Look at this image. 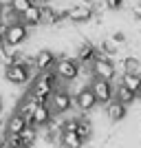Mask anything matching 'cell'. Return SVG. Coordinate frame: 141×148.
I'll return each mask as SVG.
<instances>
[{"instance_id": "obj_2", "label": "cell", "mask_w": 141, "mask_h": 148, "mask_svg": "<svg viewBox=\"0 0 141 148\" xmlns=\"http://www.w3.org/2000/svg\"><path fill=\"white\" fill-rule=\"evenodd\" d=\"M29 93L37 99V104H40V106H44V104H49V102H51V95L55 93V86H53L51 82H46L44 77L37 75L35 80H33V84H31Z\"/></svg>"}, {"instance_id": "obj_28", "label": "cell", "mask_w": 141, "mask_h": 148, "mask_svg": "<svg viewBox=\"0 0 141 148\" xmlns=\"http://www.w3.org/2000/svg\"><path fill=\"white\" fill-rule=\"evenodd\" d=\"M132 18H135V20H139V22H141V2L132 5Z\"/></svg>"}, {"instance_id": "obj_25", "label": "cell", "mask_w": 141, "mask_h": 148, "mask_svg": "<svg viewBox=\"0 0 141 148\" xmlns=\"http://www.w3.org/2000/svg\"><path fill=\"white\" fill-rule=\"evenodd\" d=\"M123 73H137L139 71V58L135 56H128V58H123Z\"/></svg>"}, {"instance_id": "obj_6", "label": "cell", "mask_w": 141, "mask_h": 148, "mask_svg": "<svg viewBox=\"0 0 141 148\" xmlns=\"http://www.w3.org/2000/svg\"><path fill=\"white\" fill-rule=\"evenodd\" d=\"M55 64H57V56L49 49H42L37 51L35 58H33V69L37 73H46V71H55Z\"/></svg>"}, {"instance_id": "obj_22", "label": "cell", "mask_w": 141, "mask_h": 148, "mask_svg": "<svg viewBox=\"0 0 141 148\" xmlns=\"http://www.w3.org/2000/svg\"><path fill=\"white\" fill-rule=\"evenodd\" d=\"M77 135L82 137V139H91V135H93V124L88 122L86 117H80V128H77Z\"/></svg>"}, {"instance_id": "obj_8", "label": "cell", "mask_w": 141, "mask_h": 148, "mask_svg": "<svg viewBox=\"0 0 141 148\" xmlns=\"http://www.w3.org/2000/svg\"><path fill=\"white\" fill-rule=\"evenodd\" d=\"M29 40V29H27L22 22H16V25L9 27V33H7L5 38V44H9V47H20L22 42H27Z\"/></svg>"}, {"instance_id": "obj_31", "label": "cell", "mask_w": 141, "mask_h": 148, "mask_svg": "<svg viewBox=\"0 0 141 148\" xmlns=\"http://www.w3.org/2000/svg\"><path fill=\"white\" fill-rule=\"evenodd\" d=\"M137 97H139V99H141V88H139V93H137Z\"/></svg>"}, {"instance_id": "obj_19", "label": "cell", "mask_w": 141, "mask_h": 148, "mask_svg": "<svg viewBox=\"0 0 141 148\" xmlns=\"http://www.w3.org/2000/svg\"><path fill=\"white\" fill-rule=\"evenodd\" d=\"M60 144L64 148H84V139H82L77 133H62Z\"/></svg>"}, {"instance_id": "obj_16", "label": "cell", "mask_w": 141, "mask_h": 148, "mask_svg": "<svg viewBox=\"0 0 141 148\" xmlns=\"http://www.w3.org/2000/svg\"><path fill=\"white\" fill-rule=\"evenodd\" d=\"M66 18V11H55L51 5L42 7V25H57V22H62V20Z\"/></svg>"}, {"instance_id": "obj_26", "label": "cell", "mask_w": 141, "mask_h": 148, "mask_svg": "<svg viewBox=\"0 0 141 148\" xmlns=\"http://www.w3.org/2000/svg\"><path fill=\"white\" fill-rule=\"evenodd\" d=\"M106 9H110V11H119L123 7V0H104Z\"/></svg>"}, {"instance_id": "obj_35", "label": "cell", "mask_w": 141, "mask_h": 148, "mask_svg": "<svg viewBox=\"0 0 141 148\" xmlns=\"http://www.w3.org/2000/svg\"><path fill=\"white\" fill-rule=\"evenodd\" d=\"M101 2H104V0H101Z\"/></svg>"}, {"instance_id": "obj_12", "label": "cell", "mask_w": 141, "mask_h": 148, "mask_svg": "<svg viewBox=\"0 0 141 148\" xmlns=\"http://www.w3.org/2000/svg\"><path fill=\"white\" fill-rule=\"evenodd\" d=\"M29 126H31V124L16 111L11 117L7 119V124H5V135H20V133H22L25 128H29Z\"/></svg>"}, {"instance_id": "obj_29", "label": "cell", "mask_w": 141, "mask_h": 148, "mask_svg": "<svg viewBox=\"0 0 141 148\" xmlns=\"http://www.w3.org/2000/svg\"><path fill=\"white\" fill-rule=\"evenodd\" d=\"M0 148H11V146H9L7 142H2V144H0Z\"/></svg>"}, {"instance_id": "obj_23", "label": "cell", "mask_w": 141, "mask_h": 148, "mask_svg": "<svg viewBox=\"0 0 141 148\" xmlns=\"http://www.w3.org/2000/svg\"><path fill=\"white\" fill-rule=\"evenodd\" d=\"M9 5H11V9L18 13V16H22V13H27L31 7H33V2H31V0H11Z\"/></svg>"}, {"instance_id": "obj_10", "label": "cell", "mask_w": 141, "mask_h": 148, "mask_svg": "<svg viewBox=\"0 0 141 148\" xmlns=\"http://www.w3.org/2000/svg\"><path fill=\"white\" fill-rule=\"evenodd\" d=\"M77 58H80V64H86V66H93V62L99 58V49L93 42H82L77 47Z\"/></svg>"}, {"instance_id": "obj_7", "label": "cell", "mask_w": 141, "mask_h": 148, "mask_svg": "<svg viewBox=\"0 0 141 148\" xmlns=\"http://www.w3.org/2000/svg\"><path fill=\"white\" fill-rule=\"evenodd\" d=\"M5 77L11 84H27L31 80V69L27 64H9L5 66Z\"/></svg>"}, {"instance_id": "obj_14", "label": "cell", "mask_w": 141, "mask_h": 148, "mask_svg": "<svg viewBox=\"0 0 141 148\" xmlns=\"http://www.w3.org/2000/svg\"><path fill=\"white\" fill-rule=\"evenodd\" d=\"M37 106H40V104H37V99L33 97L31 93H27L25 99H22V102H20V106H18V113L31 124V119H33V115H35V111H37Z\"/></svg>"}, {"instance_id": "obj_1", "label": "cell", "mask_w": 141, "mask_h": 148, "mask_svg": "<svg viewBox=\"0 0 141 148\" xmlns=\"http://www.w3.org/2000/svg\"><path fill=\"white\" fill-rule=\"evenodd\" d=\"M55 75L60 77V82H73L80 75V64L75 58H66V56H57V64H55Z\"/></svg>"}, {"instance_id": "obj_17", "label": "cell", "mask_w": 141, "mask_h": 148, "mask_svg": "<svg viewBox=\"0 0 141 148\" xmlns=\"http://www.w3.org/2000/svg\"><path fill=\"white\" fill-rule=\"evenodd\" d=\"M126 108H128V106H123L121 102H117V99H112L110 104L106 106V115H108V119H110V122H119V119H123L126 117Z\"/></svg>"}, {"instance_id": "obj_24", "label": "cell", "mask_w": 141, "mask_h": 148, "mask_svg": "<svg viewBox=\"0 0 141 148\" xmlns=\"http://www.w3.org/2000/svg\"><path fill=\"white\" fill-rule=\"evenodd\" d=\"M97 49H99V56H104V58H112V56L117 53L115 42H110V40H101Z\"/></svg>"}, {"instance_id": "obj_32", "label": "cell", "mask_w": 141, "mask_h": 148, "mask_svg": "<svg viewBox=\"0 0 141 148\" xmlns=\"http://www.w3.org/2000/svg\"><path fill=\"white\" fill-rule=\"evenodd\" d=\"M0 111H2V99H0Z\"/></svg>"}, {"instance_id": "obj_30", "label": "cell", "mask_w": 141, "mask_h": 148, "mask_svg": "<svg viewBox=\"0 0 141 148\" xmlns=\"http://www.w3.org/2000/svg\"><path fill=\"white\" fill-rule=\"evenodd\" d=\"M2 44H5V38H2V36H0V47H2Z\"/></svg>"}, {"instance_id": "obj_18", "label": "cell", "mask_w": 141, "mask_h": 148, "mask_svg": "<svg viewBox=\"0 0 141 148\" xmlns=\"http://www.w3.org/2000/svg\"><path fill=\"white\" fill-rule=\"evenodd\" d=\"M119 84H123L128 91H132V93L137 95V93H139V88H141V75H139V73H123Z\"/></svg>"}, {"instance_id": "obj_21", "label": "cell", "mask_w": 141, "mask_h": 148, "mask_svg": "<svg viewBox=\"0 0 141 148\" xmlns=\"http://www.w3.org/2000/svg\"><path fill=\"white\" fill-rule=\"evenodd\" d=\"M20 139H22V146H31L33 148V144H35V139H37V128H33V126L25 128L22 133H20Z\"/></svg>"}, {"instance_id": "obj_20", "label": "cell", "mask_w": 141, "mask_h": 148, "mask_svg": "<svg viewBox=\"0 0 141 148\" xmlns=\"http://www.w3.org/2000/svg\"><path fill=\"white\" fill-rule=\"evenodd\" d=\"M135 97H137V95H135L132 91H128L123 84H119V86L115 88V99H117V102H121L123 106L132 104V102H135Z\"/></svg>"}, {"instance_id": "obj_9", "label": "cell", "mask_w": 141, "mask_h": 148, "mask_svg": "<svg viewBox=\"0 0 141 148\" xmlns=\"http://www.w3.org/2000/svg\"><path fill=\"white\" fill-rule=\"evenodd\" d=\"M93 16H95V9L93 7H86V5H73L66 9V18L71 22H91Z\"/></svg>"}, {"instance_id": "obj_5", "label": "cell", "mask_w": 141, "mask_h": 148, "mask_svg": "<svg viewBox=\"0 0 141 148\" xmlns=\"http://www.w3.org/2000/svg\"><path fill=\"white\" fill-rule=\"evenodd\" d=\"M51 111L55 113V115H62V113L71 111V106H73V97H71V93L66 88H55V93L51 95Z\"/></svg>"}, {"instance_id": "obj_4", "label": "cell", "mask_w": 141, "mask_h": 148, "mask_svg": "<svg viewBox=\"0 0 141 148\" xmlns=\"http://www.w3.org/2000/svg\"><path fill=\"white\" fill-rule=\"evenodd\" d=\"M91 69H93V75H95V77H99V80H106V82H112V80H115L117 69H115V62H112L110 58L99 56L97 60L93 62Z\"/></svg>"}, {"instance_id": "obj_34", "label": "cell", "mask_w": 141, "mask_h": 148, "mask_svg": "<svg viewBox=\"0 0 141 148\" xmlns=\"http://www.w3.org/2000/svg\"><path fill=\"white\" fill-rule=\"evenodd\" d=\"M0 11H2V2H0Z\"/></svg>"}, {"instance_id": "obj_13", "label": "cell", "mask_w": 141, "mask_h": 148, "mask_svg": "<svg viewBox=\"0 0 141 148\" xmlns=\"http://www.w3.org/2000/svg\"><path fill=\"white\" fill-rule=\"evenodd\" d=\"M55 117V113L51 111V106L49 104H44V106H37V111H35V115H33V119H31V126L33 128H46L51 124V119Z\"/></svg>"}, {"instance_id": "obj_3", "label": "cell", "mask_w": 141, "mask_h": 148, "mask_svg": "<svg viewBox=\"0 0 141 148\" xmlns=\"http://www.w3.org/2000/svg\"><path fill=\"white\" fill-rule=\"evenodd\" d=\"M91 88L97 97V104H110L115 99V88H112V82H106V80H99V77H93L91 82Z\"/></svg>"}, {"instance_id": "obj_15", "label": "cell", "mask_w": 141, "mask_h": 148, "mask_svg": "<svg viewBox=\"0 0 141 148\" xmlns=\"http://www.w3.org/2000/svg\"><path fill=\"white\" fill-rule=\"evenodd\" d=\"M20 22L27 27V29H31V27H37V25H42V7H37L33 5L27 13H22L20 16Z\"/></svg>"}, {"instance_id": "obj_11", "label": "cell", "mask_w": 141, "mask_h": 148, "mask_svg": "<svg viewBox=\"0 0 141 148\" xmlns=\"http://www.w3.org/2000/svg\"><path fill=\"white\" fill-rule=\"evenodd\" d=\"M75 104H77V108H80V111H84V113L93 111V108L97 106V97H95L93 88H91V86L82 88V91L77 93V97H75Z\"/></svg>"}, {"instance_id": "obj_33", "label": "cell", "mask_w": 141, "mask_h": 148, "mask_svg": "<svg viewBox=\"0 0 141 148\" xmlns=\"http://www.w3.org/2000/svg\"><path fill=\"white\" fill-rule=\"evenodd\" d=\"M20 148H31V146H20Z\"/></svg>"}, {"instance_id": "obj_27", "label": "cell", "mask_w": 141, "mask_h": 148, "mask_svg": "<svg viewBox=\"0 0 141 148\" xmlns=\"http://www.w3.org/2000/svg\"><path fill=\"white\" fill-rule=\"evenodd\" d=\"M112 42H115V44H126V33H123V31L112 33Z\"/></svg>"}]
</instances>
